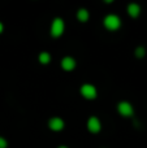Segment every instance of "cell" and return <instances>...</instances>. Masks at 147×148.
Instances as JSON below:
<instances>
[{
	"mask_svg": "<svg viewBox=\"0 0 147 148\" xmlns=\"http://www.w3.org/2000/svg\"><path fill=\"white\" fill-rule=\"evenodd\" d=\"M64 126H65L64 121H63L60 117H52L51 120L48 121V127L51 129V130H54V131L63 130V129H64Z\"/></svg>",
	"mask_w": 147,
	"mask_h": 148,
	"instance_id": "6",
	"label": "cell"
},
{
	"mask_svg": "<svg viewBox=\"0 0 147 148\" xmlns=\"http://www.w3.org/2000/svg\"><path fill=\"white\" fill-rule=\"evenodd\" d=\"M57 148H68V147H67V146H59Z\"/></svg>",
	"mask_w": 147,
	"mask_h": 148,
	"instance_id": "14",
	"label": "cell"
},
{
	"mask_svg": "<svg viewBox=\"0 0 147 148\" xmlns=\"http://www.w3.org/2000/svg\"><path fill=\"white\" fill-rule=\"evenodd\" d=\"M81 95H82L85 99H89V100H93L96 97V95H98V91H96V88L93 86V84L90 83H85L81 86V90H80Z\"/></svg>",
	"mask_w": 147,
	"mask_h": 148,
	"instance_id": "3",
	"label": "cell"
},
{
	"mask_svg": "<svg viewBox=\"0 0 147 148\" xmlns=\"http://www.w3.org/2000/svg\"><path fill=\"white\" fill-rule=\"evenodd\" d=\"M128 13H129L130 17L137 18L138 16L141 14V7L137 3H130V4L128 5Z\"/></svg>",
	"mask_w": 147,
	"mask_h": 148,
	"instance_id": "8",
	"label": "cell"
},
{
	"mask_svg": "<svg viewBox=\"0 0 147 148\" xmlns=\"http://www.w3.org/2000/svg\"><path fill=\"white\" fill-rule=\"evenodd\" d=\"M3 30H4V25H3V23L0 22V34L3 33Z\"/></svg>",
	"mask_w": 147,
	"mask_h": 148,
	"instance_id": "13",
	"label": "cell"
},
{
	"mask_svg": "<svg viewBox=\"0 0 147 148\" xmlns=\"http://www.w3.org/2000/svg\"><path fill=\"white\" fill-rule=\"evenodd\" d=\"M104 26H106V29L109 31H116V30H119L120 26H121V20H120V17L116 14H108L104 18Z\"/></svg>",
	"mask_w": 147,
	"mask_h": 148,
	"instance_id": "2",
	"label": "cell"
},
{
	"mask_svg": "<svg viewBox=\"0 0 147 148\" xmlns=\"http://www.w3.org/2000/svg\"><path fill=\"white\" fill-rule=\"evenodd\" d=\"M134 55H135V57H137V59H142V57L146 56V48H145V47H142V46L137 47V48H135V51H134Z\"/></svg>",
	"mask_w": 147,
	"mask_h": 148,
	"instance_id": "11",
	"label": "cell"
},
{
	"mask_svg": "<svg viewBox=\"0 0 147 148\" xmlns=\"http://www.w3.org/2000/svg\"><path fill=\"white\" fill-rule=\"evenodd\" d=\"M77 18L80 22H86V21H89V18H90L89 10L85 9V8H81V9L77 12Z\"/></svg>",
	"mask_w": 147,
	"mask_h": 148,
	"instance_id": "9",
	"label": "cell"
},
{
	"mask_svg": "<svg viewBox=\"0 0 147 148\" xmlns=\"http://www.w3.org/2000/svg\"><path fill=\"white\" fill-rule=\"evenodd\" d=\"M87 129H89V131H90V133L98 134L99 131L102 130V123H100V121H99V118L95 117V116H93V117L89 118V121H87Z\"/></svg>",
	"mask_w": 147,
	"mask_h": 148,
	"instance_id": "5",
	"label": "cell"
},
{
	"mask_svg": "<svg viewBox=\"0 0 147 148\" xmlns=\"http://www.w3.org/2000/svg\"><path fill=\"white\" fill-rule=\"evenodd\" d=\"M61 68L65 72H72L76 68V60L70 56H67L61 60Z\"/></svg>",
	"mask_w": 147,
	"mask_h": 148,
	"instance_id": "7",
	"label": "cell"
},
{
	"mask_svg": "<svg viewBox=\"0 0 147 148\" xmlns=\"http://www.w3.org/2000/svg\"><path fill=\"white\" fill-rule=\"evenodd\" d=\"M38 59H39V62H41V64L47 65V64H49V61H51V55H49L48 52H41Z\"/></svg>",
	"mask_w": 147,
	"mask_h": 148,
	"instance_id": "10",
	"label": "cell"
},
{
	"mask_svg": "<svg viewBox=\"0 0 147 148\" xmlns=\"http://www.w3.org/2000/svg\"><path fill=\"white\" fill-rule=\"evenodd\" d=\"M64 30H65L64 21H63L60 17L54 18V21H52V23H51V30H49L51 36H54V38H59V36L63 35Z\"/></svg>",
	"mask_w": 147,
	"mask_h": 148,
	"instance_id": "1",
	"label": "cell"
},
{
	"mask_svg": "<svg viewBox=\"0 0 147 148\" xmlns=\"http://www.w3.org/2000/svg\"><path fill=\"white\" fill-rule=\"evenodd\" d=\"M117 110L122 117H132L134 114V108L129 101H120L117 104Z\"/></svg>",
	"mask_w": 147,
	"mask_h": 148,
	"instance_id": "4",
	"label": "cell"
},
{
	"mask_svg": "<svg viewBox=\"0 0 147 148\" xmlns=\"http://www.w3.org/2000/svg\"><path fill=\"white\" fill-rule=\"evenodd\" d=\"M8 147V143L3 136H0V148H7Z\"/></svg>",
	"mask_w": 147,
	"mask_h": 148,
	"instance_id": "12",
	"label": "cell"
}]
</instances>
